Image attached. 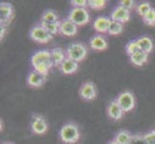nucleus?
<instances>
[{
	"instance_id": "nucleus-10",
	"label": "nucleus",
	"mask_w": 155,
	"mask_h": 144,
	"mask_svg": "<svg viewBox=\"0 0 155 144\" xmlns=\"http://www.w3.org/2000/svg\"><path fill=\"white\" fill-rule=\"evenodd\" d=\"M110 18L113 21H117L121 24L126 23L130 19V11L122 8L120 5L113 9L110 14Z\"/></svg>"
},
{
	"instance_id": "nucleus-15",
	"label": "nucleus",
	"mask_w": 155,
	"mask_h": 144,
	"mask_svg": "<svg viewBox=\"0 0 155 144\" xmlns=\"http://www.w3.org/2000/svg\"><path fill=\"white\" fill-rule=\"evenodd\" d=\"M89 44L91 48L97 51H103L108 47V42L106 39L101 35H94L90 39Z\"/></svg>"
},
{
	"instance_id": "nucleus-31",
	"label": "nucleus",
	"mask_w": 155,
	"mask_h": 144,
	"mask_svg": "<svg viewBox=\"0 0 155 144\" xmlns=\"http://www.w3.org/2000/svg\"><path fill=\"white\" fill-rule=\"evenodd\" d=\"M147 144H155V130H151L145 135Z\"/></svg>"
},
{
	"instance_id": "nucleus-22",
	"label": "nucleus",
	"mask_w": 155,
	"mask_h": 144,
	"mask_svg": "<svg viewBox=\"0 0 155 144\" xmlns=\"http://www.w3.org/2000/svg\"><path fill=\"white\" fill-rule=\"evenodd\" d=\"M40 24L52 36L58 34L60 30V21L57 22H41L40 21Z\"/></svg>"
},
{
	"instance_id": "nucleus-9",
	"label": "nucleus",
	"mask_w": 155,
	"mask_h": 144,
	"mask_svg": "<svg viewBox=\"0 0 155 144\" xmlns=\"http://www.w3.org/2000/svg\"><path fill=\"white\" fill-rule=\"evenodd\" d=\"M79 95L84 100L92 101L97 97V87L91 81L85 82L79 88Z\"/></svg>"
},
{
	"instance_id": "nucleus-26",
	"label": "nucleus",
	"mask_w": 155,
	"mask_h": 144,
	"mask_svg": "<svg viewBox=\"0 0 155 144\" xmlns=\"http://www.w3.org/2000/svg\"><path fill=\"white\" fill-rule=\"evenodd\" d=\"M143 21L148 26H155V9L152 8L149 12L143 18Z\"/></svg>"
},
{
	"instance_id": "nucleus-4",
	"label": "nucleus",
	"mask_w": 155,
	"mask_h": 144,
	"mask_svg": "<svg viewBox=\"0 0 155 144\" xmlns=\"http://www.w3.org/2000/svg\"><path fill=\"white\" fill-rule=\"evenodd\" d=\"M68 18L79 27L90 22V14L86 8H72L69 11Z\"/></svg>"
},
{
	"instance_id": "nucleus-14",
	"label": "nucleus",
	"mask_w": 155,
	"mask_h": 144,
	"mask_svg": "<svg viewBox=\"0 0 155 144\" xmlns=\"http://www.w3.org/2000/svg\"><path fill=\"white\" fill-rule=\"evenodd\" d=\"M111 18L105 15H101L94 19V29L100 34L108 33V30L111 24Z\"/></svg>"
},
{
	"instance_id": "nucleus-7",
	"label": "nucleus",
	"mask_w": 155,
	"mask_h": 144,
	"mask_svg": "<svg viewBox=\"0 0 155 144\" xmlns=\"http://www.w3.org/2000/svg\"><path fill=\"white\" fill-rule=\"evenodd\" d=\"M31 130L36 135H44L48 130V123H47L45 116L41 114H34L32 115L31 120Z\"/></svg>"
},
{
	"instance_id": "nucleus-19",
	"label": "nucleus",
	"mask_w": 155,
	"mask_h": 144,
	"mask_svg": "<svg viewBox=\"0 0 155 144\" xmlns=\"http://www.w3.org/2000/svg\"><path fill=\"white\" fill-rule=\"evenodd\" d=\"M130 62L136 66H143L145 63L147 62L148 61V54L143 52V51H138L136 53H134L133 55H131L129 57Z\"/></svg>"
},
{
	"instance_id": "nucleus-32",
	"label": "nucleus",
	"mask_w": 155,
	"mask_h": 144,
	"mask_svg": "<svg viewBox=\"0 0 155 144\" xmlns=\"http://www.w3.org/2000/svg\"><path fill=\"white\" fill-rule=\"evenodd\" d=\"M6 32H7V27H6V26H1V30H0V40H1V41L4 39Z\"/></svg>"
},
{
	"instance_id": "nucleus-12",
	"label": "nucleus",
	"mask_w": 155,
	"mask_h": 144,
	"mask_svg": "<svg viewBox=\"0 0 155 144\" xmlns=\"http://www.w3.org/2000/svg\"><path fill=\"white\" fill-rule=\"evenodd\" d=\"M46 81V76L37 72L36 70H32L27 75L26 82L27 85L31 88H41L45 85Z\"/></svg>"
},
{
	"instance_id": "nucleus-16",
	"label": "nucleus",
	"mask_w": 155,
	"mask_h": 144,
	"mask_svg": "<svg viewBox=\"0 0 155 144\" xmlns=\"http://www.w3.org/2000/svg\"><path fill=\"white\" fill-rule=\"evenodd\" d=\"M51 53V59L53 62V66L60 67L64 61L67 59L66 51H64L61 47H55L50 50Z\"/></svg>"
},
{
	"instance_id": "nucleus-8",
	"label": "nucleus",
	"mask_w": 155,
	"mask_h": 144,
	"mask_svg": "<svg viewBox=\"0 0 155 144\" xmlns=\"http://www.w3.org/2000/svg\"><path fill=\"white\" fill-rule=\"evenodd\" d=\"M14 18V7L9 2L0 3V23L1 26H6L11 23Z\"/></svg>"
},
{
	"instance_id": "nucleus-20",
	"label": "nucleus",
	"mask_w": 155,
	"mask_h": 144,
	"mask_svg": "<svg viewBox=\"0 0 155 144\" xmlns=\"http://www.w3.org/2000/svg\"><path fill=\"white\" fill-rule=\"evenodd\" d=\"M132 138V135L127 130H120L116 134L114 139L120 144H129Z\"/></svg>"
},
{
	"instance_id": "nucleus-18",
	"label": "nucleus",
	"mask_w": 155,
	"mask_h": 144,
	"mask_svg": "<svg viewBox=\"0 0 155 144\" xmlns=\"http://www.w3.org/2000/svg\"><path fill=\"white\" fill-rule=\"evenodd\" d=\"M59 68H60V70L64 74H66V75H69V74H73V73H75L77 71L78 62L67 58Z\"/></svg>"
},
{
	"instance_id": "nucleus-6",
	"label": "nucleus",
	"mask_w": 155,
	"mask_h": 144,
	"mask_svg": "<svg viewBox=\"0 0 155 144\" xmlns=\"http://www.w3.org/2000/svg\"><path fill=\"white\" fill-rule=\"evenodd\" d=\"M116 100L124 113L131 111L136 106L135 96L131 91H129V90H125V91L120 92L117 96Z\"/></svg>"
},
{
	"instance_id": "nucleus-13",
	"label": "nucleus",
	"mask_w": 155,
	"mask_h": 144,
	"mask_svg": "<svg viewBox=\"0 0 155 144\" xmlns=\"http://www.w3.org/2000/svg\"><path fill=\"white\" fill-rule=\"evenodd\" d=\"M107 114L111 119L115 121H117L122 118V116L124 114V111L122 110L119 103L117 102V100L114 99L109 103L108 107H107Z\"/></svg>"
},
{
	"instance_id": "nucleus-17",
	"label": "nucleus",
	"mask_w": 155,
	"mask_h": 144,
	"mask_svg": "<svg viewBox=\"0 0 155 144\" xmlns=\"http://www.w3.org/2000/svg\"><path fill=\"white\" fill-rule=\"evenodd\" d=\"M137 42L140 50L149 54L153 49V41L148 36H142L137 39Z\"/></svg>"
},
{
	"instance_id": "nucleus-34",
	"label": "nucleus",
	"mask_w": 155,
	"mask_h": 144,
	"mask_svg": "<svg viewBox=\"0 0 155 144\" xmlns=\"http://www.w3.org/2000/svg\"><path fill=\"white\" fill-rule=\"evenodd\" d=\"M1 144H15V143H14V142H9V141H8V142H3V143H1Z\"/></svg>"
},
{
	"instance_id": "nucleus-35",
	"label": "nucleus",
	"mask_w": 155,
	"mask_h": 144,
	"mask_svg": "<svg viewBox=\"0 0 155 144\" xmlns=\"http://www.w3.org/2000/svg\"><path fill=\"white\" fill-rule=\"evenodd\" d=\"M3 130V121H2V119H1V131Z\"/></svg>"
},
{
	"instance_id": "nucleus-2",
	"label": "nucleus",
	"mask_w": 155,
	"mask_h": 144,
	"mask_svg": "<svg viewBox=\"0 0 155 144\" xmlns=\"http://www.w3.org/2000/svg\"><path fill=\"white\" fill-rule=\"evenodd\" d=\"M61 140L67 144L76 143L80 138V131L78 126L73 122H68L64 124L59 132Z\"/></svg>"
},
{
	"instance_id": "nucleus-1",
	"label": "nucleus",
	"mask_w": 155,
	"mask_h": 144,
	"mask_svg": "<svg viewBox=\"0 0 155 144\" xmlns=\"http://www.w3.org/2000/svg\"><path fill=\"white\" fill-rule=\"evenodd\" d=\"M31 65L34 70L47 76L49 70L54 66L51 59L50 50H40L35 52L31 57Z\"/></svg>"
},
{
	"instance_id": "nucleus-30",
	"label": "nucleus",
	"mask_w": 155,
	"mask_h": 144,
	"mask_svg": "<svg viewBox=\"0 0 155 144\" xmlns=\"http://www.w3.org/2000/svg\"><path fill=\"white\" fill-rule=\"evenodd\" d=\"M71 5L73 8H86L88 6V1L86 0H71Z\"/></svg>"
},
{
	"instance_id": "nucleus-23",
	"label": "nucleus",
	"mask_w": 155,
	"mask_h": 144,
	"mask_svg": "<svg viewBox=\"0 0 155 144\" xmlns=\"http://www.w3.org/2000/svg\"><path fill=\"white\" fill-rule=\"evenodd\" d=\"M124 31V25L120 22H117V21H111V24H110V27L108 30V34L112 35V36H117V35H120Z\"/></svg>"
},
{
	"instance_id": "nucleus-11",
	"label": "nucleus",
	"mask_w": 155,
	"mask_h": 144,
	"mask_svg": "<svg viewBox=\"0 0 155 144\" xmlns=\"http://www.w3.org/2000/svg\"><path fill=\"white\" fill-rule=\"evenodd\" d=\"M78 26L74 24L72 21H71L68 18L63 19L60 21V30L59 33L66 37H73L77 34Z\"/></svg>"
},
{
	"instance_id": "nucleus-24",
	"label": "nucleus",
	"mask_w": 155,
	"mask_h": 144,
	"mask_svg": "<svg viewBox=\"0 0 155 144\" xmlns=\"http://www.w3.org/2000/svg\"><path fill=\"white\" fill-rule=\"evenodd\" d=\"M140 51V48H139V45H138V42H137V39L136 40H130L128 41L126 45H125V52L128 56H131L133 55L134 53Z\"/></svg>"
},
{
	"instance_id": "nucleus-3",
	"label": "nucleus",
	"mask_w": 155,
	"mask_h": 144,
	"mask_svg": "<svg viewBox=\"0 0 155 144\" xmlns=\"http://www.w3.org/2000/svg\"><path fill=\"white\" fill-rule=\"evenodd\" d=\"M66 55L68 59H71L76 62H80L87 57L88 49L86 45L82 42H72L66 49Z\"/></svg>"
},
{
	"instance_id": "nucleus-33",
	"label": "nucleus",
	"mask_w": 155,
	"mask_h": 144,
	"mask_svg": "<svg viewBox=\"0 0 155 144\" xmlns=\"http://www.w3.org/2000/svg\"><path fill=\"white\" fill-rule=\"evenodd\" d=\"M107 144H120V143H119V142H117L115 139H113V140H110Z\"/></svg>"
},
{
	"instance_id": "nucleus-21",
	"label": "nucleus",
	"mask_w": 155,
	"mask_h": 144,
	"mask_svg": "<svg viewBox=\"0 0 155 144\" xmlns=\"http://www.w3.org/2000/svg\"><path fill=\"white\" fill-rule=\"evenodd\" d=\"M57 21L60 20H59L58 14L53 10H46L41 17V22H57Z\"/></svg>"
},
{
	"instance_id": "nucleus-5",
	"label": "nucleus",
	"mask_w": 155,
	"mask_h": 144,
	"mask_svg": "<svg viewBox=\"0 0 155 144\" xmlns=\"http://www.w3.org/2000/svg\"><path fill=\"white\" fill-rule=\"evenodd\" d=\"M29 37L32 40L39 42V43H46V42H48L53 39V36L48 33L40 23L34 25L30 29Z\"/></svg>"
},
{
	"instance_id": "nucleus-25",
	"label": "nucleus",
	"mask_w": 155,
	"mask_h": 144,
	"mask_svg": "<svg viewBox=\"0 0 155 144\" xmlns=\"http://www.w3.org/2000/svg\"><path fill=\"white\" fill-rule=\"evenodd\" d=\"M151 9L152 7L150 6V3L149 2H142L137 6V13L139 15L143 18Z\"/></svg>"
},
{
	"instance_id": "nucleus-27",
	"label": "nucleus",
	"mask_w": 155,
	"mask_h": 144,
	"mask_svg": "<svg viewBox=\"0 0 155 144\" xmlns=\"http://www.w3.org/2000/svg\"><path fill=\"white\" fill-rule=\"evenodd\" d=\"M107 1L105 0H89L88 6L94 10H101L106 7Z\"/></svg>"
},
{
	"instance_id": "nucleus-29",
	"label": "nucleus",
	"mask_w": 155,
	"mask_h": 144,
	"mask_svg": "<svg viewBox=\"0 0 155 144\" xmlns=\"http://www.w3.org/2000/svg\"><path fill=\"white\" fill-rule=\"evenodd\" d=\"M119 5L128 11H131L135 7V1H133V0H120Z\"/></svg>"
},
{
	"instance_id": "nucleus-28",
	"label": "nucleus",
	"mask_w": 155,
	"mask_h": 144,
	"mask_svg": "<svg viewBox=\"0 0 155 144\" xmlns=\"http://www.w3.org/2000/svg\"><path fill=\"white\" fill-rule=\"evenodd\" d=\"M129 144H147L145 138V136L143 135H134L132 136L131 141Z\"/></svg>"
}]
</instances>
